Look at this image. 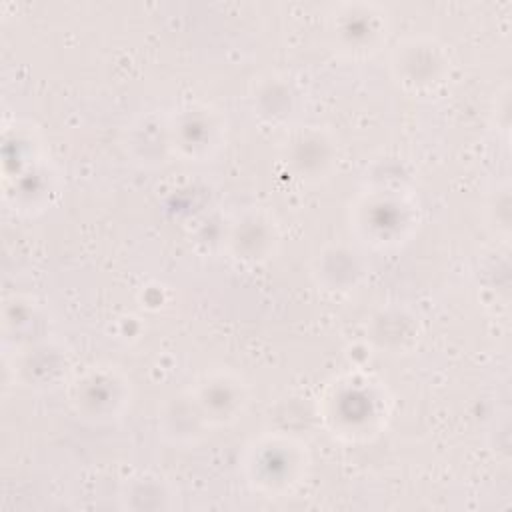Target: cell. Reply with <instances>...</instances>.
I'll list each match as a JSON object with an SVG mask.
<instances>
[{"instance_id":"obj_1","label":"cell","mask_w":512,"mask_h":512,"mask_svg":"<svg viewBox=\"0 0 512 512\" xmlns=\"http://www.w3.org/2000/svg\"><path fill=\"white\" fill-rule=\"evenodd\" d=\"M306 446L296 444L290 438H266L254 442L244 462L246 482L268 498H280V494L296 488L306 476L308 458Z\"/></svg>"}]
</instances>
